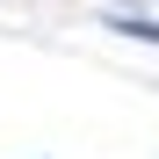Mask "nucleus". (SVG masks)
<instances>
[]
</instances>
